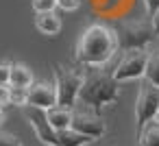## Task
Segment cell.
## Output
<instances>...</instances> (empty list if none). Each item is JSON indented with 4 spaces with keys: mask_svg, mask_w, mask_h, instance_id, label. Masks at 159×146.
Returning a JSON list of instances; mask_svg holds the SVG:
<instances>
[{
    "mask_svg": "<svg viewBox=\"0 0 159 146\" xmlns=\"http://www.w3.org/2000/svg\"><path fill=\"white\" fill-rule=\"evenodd\" d=\"M116 31H111L105 24H89L76 44V61L87 68H100L116 55Z\"/></svg>",
    "mask_w": 159,
    "mask_h": 146,
    "instance_id": "cell-1",
    "label": "cell"
},
{
    "mask_svg": "<svg viewBox=\"0 0 159 146\" xmlns=\"http://www.w3.org/2000/svg\"><path fill=\"white\" fill-rule=\"evenodd\" d=\"M57 7L63 11H76L81 7V0H57Z\"/></svg>",
    "mask_w": 159,
    "mask_h": 146,
    "instance_id": "cell-19",
    "label": "cell"
},
{
    "mask_svg": "<svg viewBox=\"0 0 159 146\" xmlns=\"http://www.w3.org/2000/svg\"><path fill=\"white\" fill-rule=\"evenodd\" d=\"M144 79L148 83H152L155 87H159V52H150L148 66H146V72H144Z\"/></svg>",
    "mask_w": 159,
    "mask_h": 146,
    "instance_id": "cell-15",
    "label": "cell"
},
{
    "mask_svg": "<svg viewBox=\"0 0 159 146\" xmlns=\"http://www.w3.org/2000/svg\"><path fill=\"white\" fill-rule=\"evenodd\" d=\"M9 105V85H0V107Z\"/></svg>",
    "mask_w": 159,
    "mask_h": 146,
    "instance_id": "cell-22",
    "label": "cell"
},
{
    "mask_svg": "<svg viewBox=\"0 0 159 146\" xmlns=\"http://www.w3.org/2000/svg\"><path fill=\"white\" fill-rule=\"evenodd\" d=\"M57 105V85L55 81H35L29 87V105L37 109H50Z\"/></svg>",
    "mask_w": 159,
    "mask_h": 146,
    "instance_id": "cell-9",
    "label": "cell"
},
{
    "mask_svg": "<svg viewBox=\"0 0 159 146\" xmlns=\"http://www.w3.org/2000/svg\"><path fill=\"white\" fill-rule=\"evenodd\" d=\"M159 111V87H155L152 83H148L146 79L142 81L139 89H137V98H135V124H137V133L144 129V124H148L150 120L157 118Z\"/></svg>",
    "mask_w": 159,
    "mask_h": 146,
    "instance_id": "cell-6",
    "label": "cell"
},
{
    "mask_svg": "<svg viewBox=\"0 0 159 146\" xmlns=\"http://www.w3.org/2000/svg\"><path fill=\"white\" fill-rule=\"evenodd\" d=\"M120 83L113 79V72H105L100 68H94L85 72V81L79 94V103L94 107L96 111H102V107L113 105L120 98Z\"/></svg>",
    "mask_w": 159,
    "mask_h": 146,
    "instance_id": "cell-2",
    "label": "cell"
},
{
    "mask_svg": "<svg viewBox=\"0 0 159 146\" xmlns=\"http://www.w3.org/2000/svg\"><path fill=\"white\" fill-rule=\"evenodd\" d=\"M116 37H118V48H122V50H146L155 42L157 31H155L152 22L126 20V22L118 24Z\"/></svg>",
    "mask_w": 159,
    "mask_h": 146,
    "instance_id": "cell-4",
    "label": "cell"
},
{
    "mask_svg": "<svg viewBox=\"0 0 159 146\" xmlns=\"http://www.w3.org/2000/svg\"><path fill=\"white\" fill-rule=\"evenodd\" d=\"M144 2V9H146V16L152 18L157 11H159V0H142Z\"/></svg>",
    "mask_w": 159,
    "mask_h": 146,
    "instance_id": "cell-21",
    "label": "cell"
},
{
    "mask_svg": "<svg viewBox=\"0 0 159 146\" xmlns=\"http://www.w3.org/2000/svg\"><path fill=\"white\" fill-rule=\"evenodd\" d=\"M148 57H150L148 50H124L122 59L118 61V66L113 70V79L118 83L144 79V72H146V66H148Z\"/></svg>",
    "mask_w": 159,
    "mask_h": 146,
    "instance_id": "cell-7",
    "label": "cell"
},
{
    "mask_svg": "<svg viewBox=\"0 0 159 146\" xmlns=\"http://www.w3.org/2000/svg\"><path fill=\"white\" fill-rule=\"evenodd\" d=\"M0 146H24L13 133H5V131H0Z\"/></svg>",
    "mask_w": 159,
    "mask_h": 146,
    "instance_id": "cell-18",
    "label": "cell"
},
{
    "mask_svg": "<svg viewBox=\"0 0 159 146\" xmlns=\"http://www.w3.org/2000/svg\"><path fill=\"white\" fill-rule=\"evenodd\" d=\"M9 105H16V107H26L29 105V87H16V85H9Z\"/></svg>",
    "mask_w": 159,
    "mask_h": 146,
    "instance_id": "cell-16",
    "label": "cell"
},
{
    "mask_svg": "<svg viewBox=\"0 0 159 146\" xmlns=\"http://www.w3.org/2000/svg\"><path fill=\"white\" fill-rule=\"evenodd\" d=\"M46 113H48V120L55 126V131H63V129H70L72 126V109L70 107L55 105V107L46 109Z\"/></svg>",
    "mask_w": 159,
    "mask_h": 146,
    "instance_id": "cell-11",
    "label": "cell"
},
{
    "mask_svg": "<svg viewBox=\"0 0 159 146\" xmlns=\"http://www.w3.org/2000/svg\"><path fill=\"white\" fill-rule=\"evenodd\" d=\"M57 0H33V9L35 13H44V11H55Z\"/></svg>",
    "mask_w": 159,
    "mask_h": 146,
    "instance_id": "cell-17",
    "label": "cell"
},
{
    "mask_svg": "<svg viewBox=\"0 0 159 146\" xmlns=\"http://www.w3.org/2000/svg\"><path fill=\"white\" fill-rule=\"evenodd\" d=\"M52 74H55V85H57V105L72 109L79 103V94H81L83 81H85V72L74 68V66L55 63Z\"/></svg>",
    "mask_w": 159,
    "mask_h": 146,
    "instance_id": "cell-3",
    "label": "cell"
},
{
    "mask_svg": "<svg viewBox=\"0 0 159 146\" xmlns=\"http://www.w3.org/2000/svg\"><path fill=\"white\" fill-rule=\"evenodd\" d=\"M72 129L89 135L94 142L107 133V124H105V118L100 116V111H96L94 107H87L83 103H76L72 107Z\"/></svg>",
    "mask_w": 159,
    "mask_h": 146,
    "instance_id": "cell-5",
    "label": "cell"
},
{
    "mask_svg": "<svg viewBox=\"0 0 159 146\" xmlns=\"http://www.w3.org/2000/svg\"><path fill=\"white\" fill-rule=\"evenodd\" d=\"M157 120H159V111H157Z\"/></svg>",
    "mask_w": 159,
    "mask_h": 146,
    "instance_id": "cell-25",
    "label": "cell"
},
{
    "mask_svg": "<svg viewBox=\"0 0 159 146\" xmlns=\"http://www.w3.org/2000/svg\"><path fill=\"white\" fill-rule=\"evenodd\" d=\"M2 120H5V107H0V124H2Z\"/></svg>",
    "mask_w": 159,
    "mask_h": 146,
    "instance_id": "cell-24",
    "label": "cell"
},
{
    "mask_svg": "<svg viewBox=\"0 0 159 146\" xmlns=\"http://www.w3.org/2000/svg\"><path fill=\"white\" fill-rule=\"evenodd\" d=\"M11 76V63H0V85H9Z\"/></svg>",
    "mask_w": 159,
    "mask_h": 146,
    "instance_id": "cell-20",
    "label": "cell"
},
{
    "mask_svg": "<svg viewBox=\"0 0 159 146\" xmlns=\"http://www.w3.org/2000/svg\"><path fill=\"white\" fill-rule=\"evenodd\" d=\"M35 83L33 79V72L29 66L24 63H11V76H9V85H16V87H31Z\"/></svg>",
    "mask_w": 159,
    "mask_h": 146,
    "instance_id": "cell-13",
    "label": "cell"
},
{
    "mask_svg": "<svg viewBox=\"0 0 159 146\" xmlns=\"http://www.w3.org/2000/svg\"><path fill=\"white\" fill-rule=\"evenodd\" d=\"M139 146H159V120H150L148 124H144V129L137 133Z\"/></svg>",
    "mask_w": 159,
    "mask_h": 146,
    "instance_id": "cell-14",
    "label": "cell"
},
{
    "mask_svg": "<svg viewBox=\"0 0 159 146\" xmlns=\"http://www.w3.org/2000/svg\"><path fill=\"white\" fill-rule=\"evenodd\" d=\"M24 116H26V120L31 122V126H33V131H35V135H37L39 142H44L46 146H59L57 131H55V126L50 124L46 109L24 107Z\"/></svg>",
    "mask_w": 159,
    "mask_h": 146,
    "instance_id": "cell-8",
    "label": "cell"
},
{
    "mask_svg": "<svg viewBox=\"0 0 159 146\" xmlns=\"http://www.w3.org/2000/svg\"><path fill=\"white\" fill-rule=\"evenodd\" d=\"M35 26L44 35H57L61 31V18L55 11H44L35 16Z\"/></svg>",
    "mask_w": 159,
    "mask_h": 146,
    "instance_id": "cell-10",
    "label": "cell"
},
{
    "mask_svg": "<svg viewBox=\"0 0 159 146\" xmlns=\"http://www.w3.org/2000/svg\"><path fill=\"white\" fill-rule=\"evenodd\" d=\"M150 22H152V26H155V31H157V35H159V11L150 18Z\"/></svg>",
    "mask_w": 159,
    "mask_h": 146,
    "instance_id": "cell-23",
    "label": "cell"
},
{
    "mask_svg": "<svg viewBox=\"0 0 159 146\" xmlns=\"http://www.w3.org/2000/svg\"><path fill=\"white\" fill-rule=\"evenodd\" d=\"M57 139H59V146H89L94 144V139L85 133H79L76 129H63V131H57Z\"/></svg>",
    "mask_w": 159,
    "mask_h": 146,
    "instance_id": "cell-12",
    "label": "cell"
}]
</instances>
